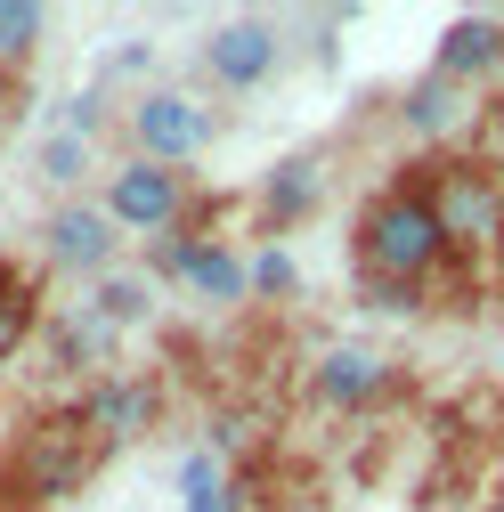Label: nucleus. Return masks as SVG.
Returning <instances> with one entry per match:
<instances>
[{"label": "nucleus", "mask_w": 504, "mask_h": 512, "mask_svg": "<svg viewBox=\"0 0 504 512\" xmlns=\"http://www.w3.org/2000/svg\"><path fill=\"white\" fill-rule=\"evenodd\" d=\"M350 269H358V285H415V293H448V285L472 277L448 252V228H439V212H431L423 163H407L399 179H383L358 204V220H350Z\"/></svg>", "instance_id": "f257e3e1"}, {"label": "nucleus", "mask_w": 504, "mask_h": 512, "mask_svg": "<svg viewBox=\"0 0 504 512\" xmlns=\"http://www.w3.org/2000/svg\"><path fill=\"white\" fill-rule=\"evenodd\" d=\"M106 472V447L90 439V423L66 407H41L17 423L9 439V464H0V504H17V512H41V504H74L90 480Z\"/></svg>", "instance_id": "f03ea898"}, {"label": "nucleus", "mask_w": 504, "mask_h": 512, "mask_svg": "<svg viewBox=\"0 0 504 512\" xmlns=\"http://www.w3.org/2000/svg\"><path fill=\"white\" fill-rule=\"evenodd\" d=\"M423 187H431V212L448 228V252L480 277L504 269V163L480 155V147H456V155H431L423 163Z\"/></svg>", "instance_id": "7ed1b4c3"}, {"label": "nucleus", "mask_w": 504, "mask_h": 512, "mask_svg": "<svg viewBox=\"0 0 504 512\" xmlns=\"http://www.w3.org/2000/svg\"><path fill=\"white\" fill-rule=\"evenodd\" d=\"M114 139H122V155H147L163 171H196L212 155V139H220V106L196 82H147V90L122 98Z\"/></svg>", "instance_id": "20e7f679"}, {"label": "nucleus", "mask_w": 504, "mask_h": 512, "mask_svg": "<svg viewBox=\"0 0 504 512\" xmlns=\"http://www.w3.org/2000/svg\"><path fill=\"white\" fill-rule=\"evenodd\" d=\"M98 204L114 212V228L131 236V244H147V236H163V228H187V220L204 212L196 179H187V171H163V163H147V155H114L106 179H98Z\"/></svg>", "instance_id": "39448f33"}, {"label": "nucleus", "mask_w": 504, "mask_h": 512, "mask_svg": "<svg viewBox=\"0 0 504 512\" xmlns=\"http://www.w3.org/2000/svg\"><path fill=\"white\" fill-rule=\"evenodd\" d=\"M399 391H407V366L391 350H374V342H326L309 358V407H326L342 423L399 407Z\"/></svg>", "instance_id": "423d86ee"}, {"label": "nucleus", "mask_w": 504, "mask_h": 512, "mask_svg": "<svg viewBox=\"0 0 504 512\" xmlns=\"http://www.w3.org/2000/svg\"><path fill=\"white\" fill-rule=\"evenodd\" d=\"M74 415L90 423V439L106 447V456H122V447H147L171 423V382L147 374V366H114L106 382L74 391Z\"/></svg>", "instance_id": "0eeeda50"}, {"label": "nucleus", "mask_w": 504, "mask_h": 512, "mask_svg": "<svg viewBox=\"0 0 504 512\" xmlns=\"http://www.w3.org/2000/svg\"><path fill=\"white\" fill-rule=\"evenodd\" d=\"M326 204H334V155L326 147H293V155H277L261 179H252V228H261V244H285Z\"/></svg>", "instance_id": "6e6552de"}, {"label": "nucleus", "mask_w": 504, "mask_h": 512, "mask_svg": "<svg viewBox=\"0 0 504 512\" xmlns=\"http://www.w3.org/2000/svg\"><path fill=\"white\" fill-rule=\"evenodd\" d=\"M196 66H204V90L220 98H252V90H269L285 74V25L277 17H220L196 49Z\"/></svg>", "instance_id": "1a4fd4ad"}, {"label": "nucleus", "mask_w": 504, "mask_h": 512, "mask_svg": "<svg viewBox=\"0 0 504 512\" xmlns=\"http://www.w3.org/2000/svg\"><path fill=\"white\" fill-rule=\"evenodd\" d=\"M122 252H131V236L114 228V212H106L98 196H66V204L41 212V261H49L57 277L98 285L106 269H122Z\"/></svg>", "instance_id": "9d476101"}, {"label": "nucleus", "mask_w": 504, "mask_h": 512, "mask_svg": "<svg viewBox=\"0 0 504 512\" xmlns=\"http://www.w3.org/2000/svg\"><path fill=\"white\" fill-rule=\"evenodd\" d=\"M122 342H131V334H122V326H106V317L74 293V301H49V317H41V374H57V382H82V391H90V382H106L114 366H122Z\"/></svg>", "instance_id": "9b49d317"}, {"label": "nucleus", "mask_w": 504, "mask_h": 512, "mask_svg": "<svg viewBox=\"0 0 504 512\" xmlns=\"http://www.w3.org/2000/svg\"><path fill=\"white\" fill-rule=\"evenodd\" d=\"M399 131L415 139V147H431V155H456V147H472V131H480V114H488V98H472V90H456V82H439L431 66L399 90Z\"/></svg>", "instance_id": "f8f14e48"}, {"label": "nucleus", "mask_w": 504, "mask_h": 512, "mask_svg": "<svg viewBox=\"0 0 504 512\" xmlns=\"http://www.w3.org/2000/svg\"><path fill=\"white\" fill-rule=\"evenodd\" d=\"M431 74L456 82V90H472V98H488L504 82V9L456 17L448 33H439V49H431Z\"/></svg>", "instance_id": "ddd939ff"}, {"label": "nucleus", "mask_w": 504, "mask_h": 512, "mask_svg": "<svg viewBox=\"0 0 504 512\" xmlns=\"http://www.w3.org/2000/svg\"><path fill=\"white\" fill-rule=\"evenodd\" d=\"M187 301H204V309H244V301H252V252L228 244V236H204L196 261H187Z\"/></svg>", "instance_id": "4468645a"}, {"label": "nucleus", "mask_w": 504, "mask_h": 512, "mask_svg": "<svg viewBox=\"0 0 504 512\" xmlns=\"http://www.w3.org/2000/svg\"><path fill=\"white\" fill-rule=\"evenodd\" d=\"M33 179L49 187L57 204H66V196H98L106 163H98V147H90V139H66V131H49V139L33 147Z\"/></svg>", "instance_id": "2eb2a0df"}, {"label": "nucleus", "mask_w": 504, "mask_h": 512, "mask_svg": "<svg viewBox=\"0 0 504 512\" xmlns=\"http://www.w3.org/2000/svg\"><path fill=\"white\" fill-rule=\"evenodd\" d=\"M82 301L106 317V326L139 334V326H155V309H163V285H155L147 269H106L98 285H82Z\"/></svg>", "instance_id": "dca6fc26"}, {"label": "nucleus", "mask_w": 504, "mask_h": 512, "mask_svg": "<svg viewBox=\"0 0 504 512\" xmlns=\"http://www.w3.org/2000/svg\"><path fill=\"white\" fill-rule=\"evenodd\" d=\"M41 317H49V293L17 269V261H0V366L25 358L41 342Z\"/></svg>", "instance_id": "f3484780"}, {"label": "nucleus", "mask_w": 504, "mask_h": 512, "mask_svg": "<svg viewBox=\"0 0 504 512\" xmlns=\"http://www.w3.org/2000/svg\"><path fill=\"white\" fill-rule=\"evenodd\" d=\"M244 472H228L212 447H187L179 456V512H244Z\"/></svg>", "instance_id": "a211bd4d"}, {"label": "nucleus", "mask_w": 504, "mask_h": 512, "mask_svg": "<svg viewBox=\"0 0 504 512\" xmlns=\"http://www.w3.org/2000/svg\"><path fill=\"white\" fill-rule=\"evenodd\" d=\"M49 131H66V139H114L122 131V98L114 90H98V82H82L74 98H57V114H49Z\"/></svg>", "instance_id": "6ab92c4d"}, {"label": "nucleus", "mask_w": 504, "mask_h": 512, "mask_svg": "<svg viewBox=\"0 0 504 512\" xmlns=\"http://www.w3.org/2000/svg\"><path fill=\"white\" fill-rule=\"evenodd\" d=\"M41 41H49V9H41V0H0V74L25 82Z\"/></svg>", "instance_id": "aec40b11"}, {"label": "nucleus", "mask_w": 504, "mask_h": 512, "mask_svg": "<svg viewBox=\"0 0 504 512\" xmlns=\"http://www.w3.org/2000/svg\"><path fill=\"white\" fill-rule=\"evenodd\" d=\"M204 447H212L228 472H252V447H261V415H252V407H212Z\"/></svg>", "instance_id": "412c9836"}, {"label": "nucleus", "mask_w": 504, "mask_h": 512, "mask_svg": "<svg viewBox=\"0 0 504 512\" xmlns=\"http://www.w3.org/2000/svg\"><path fill=\"white\" fill-rule=\"evenodd\" d=\"M196 244H204L196 220H187V228H163V236L139 244V269H147L155 285H187V261H196Z\"/></svg>", "instance_id": "4be33fe9"}, {"label": "nucleus", "mask_w": 504, "mask_h": 512, "mask_svg": "<svg viewBox=\"0 0 504 512\" xmlns=\"http://www.w3.org/2000/svg\"><path fill=\"white\" fill-rule=\"evenodd\" d=\"M252 301H301L293 244H252Z\"/></svg>", "instance_id": "5701e85b"}, {"label": "nucleus", "mask_w": 504, "mask_h": 512, "mask_svg": "<svg viewBox=\"0 0 504 512\" xmlns=\"http://www.w3.org/2000/svg\"><path fill=\"white\" fill-rule=\"evenodd\" d=\"M147 66H155V49H147V41H114L98 66H90V82H98V90H114V82H131V74H147Z\"/></svg>", "instance_id": "b1692460"}, {"label": "nucleus", "mask_w": 504, "mask_h": 512, "mask_svg": "<svg viewBox=\"0 0 504 512\" xmlns=\"http://www.w3.org/2000/svg\"><path fill=\"white\" fill-rule=\"evenodd\" d=\"M261 512H334V496H326V480H277L269 496H261Z\"/></svg>", "instance_id": "393cba45"}, {"label": "nucleus", "mask_w": 504, "mask_h": 512, "mask_svg": "<svg viewBox=\"0 0 504 512\" xmlns=\"http://www.w3.org/2000/svg\"><path fill=\"white\" fill-rule=\"evenodd\" d=\"M358 301H366V309H391V317H407V309H431L439 293H415V285H358Z\"/></svg>", "instance_id": "a878e982"}, {"label": "nucleus", "mask_w": 504, "mask_h": 512, "mask_svg": "<svg viewBox=\"0 0 504 512\" xmlns=\"http://www.w3.org/2000/svg\"><path fill=\"white\" fill-rule=\"evenodd\" d=\"M17 114H25V82L0 74V131H17Z\"/></svg>", "instance_id": "bb28decb"}, {"label": "nucleus", "mask_w": 504, "mask_h": 512, "mask_svg": "<svg viewBox=\"0 0 504 512\" xmlns=\"http://www.w3.org/2000/svg\"><path fill=\"white\" fill-rule=\"evenodd\" d=\"M480 512H504V480H496V488H488V496H480Z\"/></svg>", "instance_id": "cd10ccee"}, {"label": "nucleus", "mask_w": 504, "mask_h": 512, "mask_svg": "<svg viewBox=\"0 0 504 512\" xmlns=\"http://www.w3.org/2000/svg\"><path fill=\"white\" fill-rule=\"evenodd\" d=\"M0 512H9V504H0Z\"/></svg>", "instance_id": "c85d7f7f"}]
</instances>
